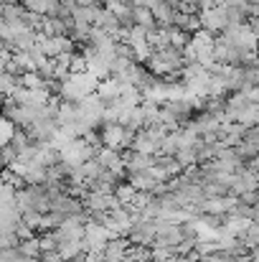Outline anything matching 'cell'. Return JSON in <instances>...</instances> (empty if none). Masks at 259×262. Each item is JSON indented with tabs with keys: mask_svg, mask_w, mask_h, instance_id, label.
<instances>
[{
	"mask_svg": "<svg viewBox=\"0 0 259 262\" xmlns=\"http://www.w3.org/2000/svg\"><path fill=\"white\" fill-rule=\"evenodd\" d=\"M59 84H61V87L56 89V92H59V99H61V102L79 104L84 97L97 92L99 79L91 77V74H86V72H82V74H69V77H66L64 82H59Z\"/></svg>",
	"mask_w": 259,
	"mask_h": 262,
	"instance_id": "cell-1",
	"label": "cell"
},
{
	"mask_svg": "<svg viewBox=\"0 0 259 262\" xmlns=\"http://www.w3.org/2000/svg\"><path fill=\"white\" fill-rule=\"evenodd\" d=\"M132 138H135V133H130L120 122H104L99 127V143L109 150H127Z\"/></svg>",
	"mask_w": 259,
	"mask_h": 262,
	"instance_id": "cell-2",
	"label": "cell"
},
{
	"mask_svg": "<svg viewBox=\"0 0 259 262\" xmlns=\"http://www.w3.org/2000/svg\"><path fill=\"white\" fill-rule=\"evenodd\" d=\"M109 232L102 227V224H84V234H82V242H84V250L86 252H102L104 245L109 242Z\"/></svg>",
	"mask_w": 259,
	"mask_h": 262,
	"instance_id": "cell-3",
	"label": "cell"
},
{
	"mask_svg": "<svg viewBox=\"0 0 259 262\" xmlns=\"http://www.w3.org/2000/svg\"><path fill=\"white\" fill-rule=\"evenodd\" d=\"M198 23H201V28L208 31L211 36H219V33L229 26V23H226V13H224L221 8H211V10L198 13Z\"/></svg>",
	"mask_w": 259,
	"mask_h": 262,
	"instance_id": "cell-4",
	"label": "cell"
},
{
	"mask_svg": "<svg viewBox=\"0 0 259 262\" xmlns=\"http://www.w3.org/2000/svg\"><path fill=\"white\" fill-rule=\"evenodd\" d=\"M49 211H56V214H61L64 219H69V216H77V214L82 211V201L74 199V196H69V193H61V196H56V199L49 204Z\"/></svg>",
	"mask_w": 259,
	"mask_h": 262,
	"instance_id": "cell-5",
	"label": "cell"
},
{
	"mask_svg": "<svg viewBox=\"0 0 259 262\" xmlns=\"http://www.w3.org/2000/svg\"><path fill=\"white\" fill-rule=\"evenodd\" d=\"M56 255L61 262H69V260H77V257H84L86 250H84V242L82 239H72V242H61L56 247Z\"/></svg>",
	"mask_w": 259,
	"mask_h": 262,
	"instance_id": "cell-6",
	"label": "cell"
},
{
	"mask_svg": "<svg viewBox=\"0 0 259 262\" xmlns=\"http://www.w3.org/2000/svg\"><path fill=\"white\" fill-rule=\"evenodd\" d=\"M132 23H135L137 28H143L145 33L153 31V28L158 26L155 18H153V13H150L148 8H143V5H132Z\"/></svg>",
	"mask_w": 259,
	"mask_h": 262,
	"instance_id": "cell-7",
	"label": "cell"
},
{
	"mask_svg": "<svg viewBox=\"0 0 259 262\" xmlns=\"http://www.w3.org/2000/svg\"><path fill=\"white\" fill-rule=\"evenodd\" d=\"M18 252H20V257H38V239L31 237V239L18 242Z\"/></svg>",
	"mask_w": 259,
	"mask_h": 262,
	"instance_id": "cell-8",
	"label": "cell"
},
{
	"mask_svg": "<svg viewBox=\"0 0 259 262\" xmlns=\"http://www.w3.org/2000/svg\"><path fill=\"white\" fill-rule=\"evenodd\" d=\"M41 216L43 214H38V211H20V222L33 232V229H41Z\"/></svg>",
	"mask_w": 259,
	"mask_h": 262,
	"instance_id": "cell-9",
	"label": "cell"
},
{
	"mask_svg": "<svg viewBox=\"0 0 259 262\" xmlns=\"http://www.w3.org/2000/svg\"><path fill=\"white\" fill-rule=\"evenodd\" d=\"M13 133H15V127H13V125H10L8 120H3V117H0V148L10 143Z\"/></svg>",
	"mask_w": 259,
	"mask_h": 262,
	"instance_id": "cell-10",
	"label": "cell"
},
{
	"mask_svg": "<svg viewBox=\"0 0 259 262\" xmlns=\"http://www.w3.org/2000/svg\"><path fill=\"white\" fill-rule=\"evenodd\" d=\"M18 262H41V260H38V257H20Z\"/></svg>",
	"mask_w": 259,
	"mask_h": 262,
	"instance_id": "cell-11",
	"label": "cell"
}]
</instances>
